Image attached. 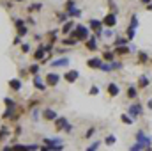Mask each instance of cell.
Listing matches in <instances>:
<instances>
[{
	"label": "cell",
	"instance_id": "cell-1",
	"mask_svg": "<svg viewBox=\"0 0 152 151\" xmlns=\"http://www.w3.org/2000/svg\"><path fill=\"white\" fill-rule=\"evenodd\" d=\"M71 36H75L78 41H87V38H88V29H87V27H83V25H78V27L73 29Z\"/></svg>",
	"mask_w": 152,
	"mask_h": 151
},
{
	"label": "cell",
	"instance_id": "cell-2",
	"mask_svg": "<svg viewBox=\"0 0 152 151\" xmlns=\"http://www.w3.org/2000/svg\"><path fill=\"white\" fill-rule=\"evenodd\" d=\"M44 82H46V85L55 87V85H58V82H60V75H58V73H46V75H44Z\"/></svg>",
	"mask_w": 152,
	"mask_h": 151
},
{
	"label": "cell",
	"instance_id": "cell-3",
	"mask_svg": "<svg viewBox=\"0 0 152 151\" xmlns=\"http://www.w3.org/2000/svg\"><path fill=\"white\" fill-rule=\"evenodd\" d=\"M21 87H23L21 78H11L9 80V89L11 91H21Z\"/></svg>",
	"mask_w": 152,
	"mask_h": 151
},
{
	"label": "cell",
	"instance_id": "cell-4",
	"mask_svg": "<svg viewBox=\"0 0 152 151\" xmlns=\"http://www.w3.org/2000/svg\"><path fill=\"white\" fill-rule=\"evenodd\" d=\"M51 66H53V68H66V66H69V59H67V57L55 59V61H51Z\"/></svg>",
	"mask_w": 152,
	"mask_h": 151
},
{
	"label": "cell",
	"instance_id": "cell-5",
	"mask_svg": "<svg viewBox=\"0 0 152 151\" xmlns=\"http://www.w3.org/2000/svg\"><path fill=\"white\" fill-rule=\"evenodd\" d=\"M42 117H44L46 121H55V119L58 117V114L55 112V110H51V109H44V110H42Z\"/></svg>",
	"mask_w": 152,
	"mask_h": 151
},
{
	"label": "cell",
	"instance_id": "cell-6",
	"mask_svg": "<svg viewBox=\"0 0 152 151\" xmlns=\"http://www.w3.org/2000/svg\"><path fill=\"white\" fill-rule=\"evenodd\" d=\"M101 57H94V59H88L87 61V66L88 68H94V70H101Z\"/></svg>",
	"mask_w": 152,
	"mask_h": 151
},
{
	"label": "cell",
	"instance_id": "cell-7",
	"mask_svg": "<svg viewBox=\"0 0 152 151\" xmlns=\"http://www.w3.org/2000/svg\"><path fill=\"white\" fill-rule=\"evenodd\" d=\"M46 55V50H44V44H39L37 50L34 52V61H42Z\"/></svg>",
	"mask_w": 152,
	"mask_h": 151
},
{
	"label": "cell",
	"instance_id": "cell-8",
	"mask_svg": "<svg viewBox=\"0 0 152 151\" xmlns=\"http://www.w3.org/2000/svg\"><path fill=\"white\" fill-rule=\"evenodd\" d=\"M46 82H42V76L41 75H34V85H36V89H39V91H44L48 85H44Z\"/></svg>",
	"mask_w": 152,
	"mask_h": 151
},
{
	"label": "cell",
	"instance_id": "cell-9",
	"mask_svg": "<svg viewBox=\"0 0 152 151\" xmlns=\"http://www.w3.org/2000/svg\"><path fill=\"white\" fill-rule=\"evenodd\" d=\"M115 23H117V16H115L113 13H110V14L103 20V25H106V27H115Z\"/></svg>",
	"mask_w": 152,
	"mask_h": 151
},
{
	"label": "cell",
	"instance_id": "cell-10",
	"mask_svg": "<svg viewBox=\"0 0 152 151\" xmlns=\"http://www.w3.org/2000/svg\"><path fill=\"white\" fill-rule=\"evenodd\" d=\"M55 126H57V132L64 130V128L67 126V119H66V117H57V119H55Z\"/></svg>",
	"mask_w": 152,
	"mask_h": 151
},
{
	"label": "cell",
	"instance_id": "cell-11",
	"mask_svg": "<svg viewBox=\"0 0 152 151\" xmlns=\"http://www.w3.org/2000/svg\"><path fill=\"white\" fill-rule=\"evenodd\" d=\"M9 135H11V130H9V126H5V124H4V126L0 128V142H5Z\"/></svg>",
	"mask_w": 152,
	"mask_h": 151
},
{
	"label": "cell",
	"instance_id": "cell-12",
	"mask_svg": "<svg viewBox=\"0 0 152 151\" xmlns=\"http://www.w3.org/2000/svg\"><path fill=\"white\" fill-rule=\"evenodd\" d=\"M75 27H76V25H75V21H71V20H67V21L64 23V29H62V34H71Z\"/></svg>",
	"mask_w": 152,
	"mask_h": 151
},
{
	"label": "cell",
	"instance_id": "cell-13",
	"mask_svg": "<svg viewBox=\"0 0 152 151\" xmlns=\"http://www.w3.org/2000/svg\"><path fill=\"white\" fill-rule=\"evenodd\" d=\"M78 76H80V73H78L76 70H73V71H67V73H66V80H67L69 84H73V82L78 80Z\"/></svg>",
	"mask_w": 152,
	"mask_h": 151
},
{
	"label": "cell",
	"instance_id": "cell-14",
	"mask_svg": "<svg viewBox=\"0 0 152 151\" xmlns=\"http://www.w3.org/2000/svg\"><path fill=\"white\" fill-rule=\"evenodd\" d=\"M62 44H64V46H76V44H78V39H76L75 36L66 38V39H62Z\"/></svg>",
	"mask_w": 152,
	"mask_h": 151
},
{
	"label": "cell",
	"instance_id": "cell-15",
	"mask_svg": "<svg viewBox=\"0 0 152 151\" xmlns=\"http://www.w3.org/2000/svg\"><path fill=\"white\" fill-rule=\"evenodd\" d=\"M87 48H88V50H92V52H94V50H97V41H96V36H92V38L87 41Z\"/></svg>",
	"mask_w": 152,
	"mask_h": 151
},
{
	"label": "cell",
	"instance_id": "cell-16",
	"mask_svg": "<svg viewBox=\"0 0 152 151\" xmlns=\"http://www.w3.org/2000/svg\"><path fill=\"white\" fill-rule=\"evenodd\" d=\"M67 20H69V13H58L57 14V21L58 23H66Z\"/></svg>",
	"mask_w": 152,
	"mask_h": 151
},
{
	"label": "cell",
	"instance_id": "cell-17",
	"mask_svg": "<svg viewBox=\"0 0 152 151\" xmlns=\"http://www.w3.org/2000/svg\"><path fill=\"white\" fill-rule=\"evenodd\" d=\"M39 71H41V66L39 64H30L28 66V73L30 75H39Z\"/></svg>",
	"mask_w": 152,
	"mask_h": 151
},
{
	"label": "cell",
	"instance_id": "cell-18",
	"mask_svg": "<svg viewBox=\"0 0 152 151\" xmlns=\"http://www.w3.org/2000/svg\"><path fill=\"white\" fill-rule=\"evenodd\" d=\"M108 93H110V96H117L118 94V85L117 84H110L108 85Z\"/></svg>",
	"mask_w": 152,
	"mask_h": 151
},
{
	"label": "cell",
	"instance_id": "cell-19",
	"mask_svg": "<svg viewBox=\"0 0 152 151\" xmlns=\"http://www.w3.org/2000/svg\"><path fill=\"white\" fill-rule=\"evenodd\" d=\"M18 36H21V38H25L27 34H28V27L27 25H21V27H18V32H16Z\"/></svg>",
	"mask_w": 152,
	"mask_h": 151
},
{
	"label": "cell",
	"instance_id": "cell-20",
	"mask_svg": "<svg viewBox=\"0 0 152 151\" xmlns=\"http://www.w3.org/2000/svg\"><path fill=\"white\" fill-rule=\"evenodd\" d=\"M4 103H5V107H18V103H16L12 98H9V96L4 98Z\"/></svg>",
	"mask_w": 152,
	"mask_h": 151
},
{
	"label": "cell",
	"instance_id": "cell-21",
	"mask_svg": "<svg viewBox=\"0 0 152 151\" xmlns=\"http://www.w3.org/2000/svg\"><path fill=\"white\" fill-rule=\"evenodd\" d=\"M104 142H106V144H108V146H112V144H115V142H117V139H115L113 135H108V137H106V141H104Z\"/></svg>",
	"mask_w": 152,
	"mask_h": 151
},
{
	"label": "cell",
	"instance_id": "cell-22",
	"mask_svg": "<svg viewBox=\"0 0 152 151\" xmlns=\"http://www.w3.org/2000/svg\"><path fill=\"white\" fill-rule=\"evenodd\" d=\"M21 52L23 53H28L30 52V44L28 43H21Z\"/></svg>",
	"mask_w": 152,
	"mask_h": 151
},
{
	"label": "cell",
	"instance_id": "cell-23",
	"mask_svg": "<svg viewBox=\"0 0 152 151\" xmlns=\"http://www.w3.org/2000/svg\"><path fill=\"white\" fill-rule=\"evenodd\" d=\"M147 85H149L147 76H140V87H147Z\"/></svg>",
	"mask_w": 152,
	"mask_h": 151
},
{
	"label": "cell",
	"instance_id": "cell-24",
	"mask_svg": "<svg viewBox=\"0 0 152 151\" xmlns=\"http://www.w3.org/2000/svg\"><path fill=\"white\" fill-rule=\"evenodd\" d=\"M41 7H42V4H32V5L28 7V11H30V13H32V11H39Z\"/></svg>",
	"mask_w": 152,
	"mask_h": 151
},
{
	"label": "cell",
	"instance_id": "cell-25",
	"mask_svg": "<svg viewBox=\"0 0 152 151\" xmlns=\"http://www.w3.org/2000/svg\"><path fill=\"white\" fill-rule=\"evenodd\" d=\"M12 21H14V25H16V27H21V25H25V21H23L21 18H12Z\"/></svg>",
	"mask_w": 152,
	"mask_h": 151
},
{
	"label": "cell",
	"instance_id": "cell-26",
	"mask_svg": "<svg viewBox=\"0 0 152 151\" xmlns=\"http://www.w3.org/2000/svg\"><path fill=\"white\" fill-rule=\"evenodd\" d=\"M66 7H67V11H71V9H75V7H76V2H75V0H69V2L66 4Z\"/></svg>",
	"mask_w": 152,
	"mask_h": 151
},
{
	"label": "cell",
	"instance_id": "cell-27",
	"mask_svg": "<svg viewBox=\"0 0 152 151\" xmlns=\"http://www.w3.org/2000/svg\"><path fill=\"white\" fill-rule=\"evenodd\" d=\"M12 44H14V46H20V44H21V36L16 34V38H14V41H12Z\"/></svg>",
	"mask_w": 152,
	"mask_h": 151
},
{
	"label": "cell",
	"instance_id": "cell-28",
	"mask_svg": "<svg viewBox=\"0 0 152 151\" xmlns=\"http://www.w3.org/2000/svg\"><path fill=\"white\" fill-rule=\"evenodd\" d=\"M127 96H131V98H134V96H136V91H134V87H129V89H127Z\"/></svg>",
	"mask_w": 152,
	"mask_h": 151
},
{
	"label": "cell",
	"instance_id": "cell-29",
	"mask_svg": "<svg viewBox=\"0 0 152 151\" xmlns=\"http://www.w3.org/2000/svg\"><path fill=\"white\" fill-rule=\"evenodd\" d=\"M131 112H133V115H138V112H140V105H134V107H131Z\"/></svg>",
	"mask_w": 152,
	"mask_h": 151
},
{
	"label": "cell",
	"instance_id": "cell-30",
	"mask_svg": "<svg viewBox=\"0 0 152 151\" xmlns=\"http://www.w3.org/2000/svg\"><path fill=\"white\" fill-rule=\"evenodd\" d=\"M126 43H127L126 39H117V41H115V46H122V44H126Z\"/></svg>",
	"mask_w": 152,
	"mask_h": 151
},
{
	"label": "cell",
	"instance_id": "cell-31",
	"mask_svg": "<svg viewBox=\"0 0 152 151\" xmlns=\"http://www.w3.org/2000/svg\"><path fill=\"white\" fill-rule=\"evenodd\" d=\"M99 144H101V142H99V141H96L94 144H90V146H88V150H97V148H99Z\"/></svg>",
	"mask_w": 152,
	"mask_h": 151
},
{
	"label": "cell",
	"instance_id": "cell-32",
	"mask_svg": "<svg viewBox=\"0 0 152 151\" xmlns=\"http://www.w3.org/2000/svg\"><path fill=\"white\" fill-rule=\"evenodd\" d=\"M113 53H104V61H110V62H112V61H113Z\"/></svg>",
	"mask_w": 152,
	"mask_h": 151
},
{
	"label": "cell",
	"instance_id": "cell-33",
	"mask_svg": "<svg viewBox=\"0 0 152 151\" xmlns=\"http://www.w3.org/2000/svg\"><path fill=\"white\" fill-rule=\"evenodd\" d=\"M21 132H23V130H21V126H16V128H14V135H16V137H18V135H21Z\"/></svg>",
	"mask_w": 152,
	"mask_h": 151
},
{
	"label": "cell",
	"instance_id": "cell-34",
	"mask_svg": "<svg viewBox=\"0 0 152 151\" xmlns=\"http://www.w3.org/2000/svg\"><path fill=\"white\" fill-rule=\"evenodd\" d=\"M32 119H34V121L39 119V110H32Z\"/></svg>",
	"mask_w": 152,
	"mask_h": 151
},
{
	"label": "cell",
	"instance_id": "cell-35",
	"mask_svg": "<svg viewBox=\"0 0 152 151\" xmlns=\"http://www.w3.org/2000/svg\"><path fill=\"white\" fill-rule=\"evenodd\" d=\"M99 93V87H90V94H97Z\"/></svg>",
	"mask_w": 152,
	"mask_h": 151
},
{
	"label": "cell",
	"instance_id": "cell-36",
	"mask_svg": "<svg viewBox=\"0 0 152 151\" xmlns=\"http://www.w3.org/2000/svg\"><path fill=\"white\" fill-rule=\"evenodd\" d=\"M122 121H124V123H129V124H131V117H127V115H122Z\"/></svg>",
	"mask_w": 152,
	"mask_h": 151
},
{
	"label": "cell",
	"instance_id": "cell-37",
	"mask_svg": "<svg viewBox=\"0 0 152 151\" xmlns=\"http://www.w3.org/2000/svg\"><path fill=\"white\" fill-rule=\"evenodd\" d=\"M94 132H96V128H90V130H88V132H87V133H85V137H90V135H92V133H94Z\"/></svg>",
	"mask_w": 152,
	"mask_h": 151
},
{
	"label": "cell",
	"instance_id": "cell-38",
	"mask_svg": "<svg viewBox=\"0 0 152 151\" xmlns=\"http://www.w3.org/2000/svg\"><path fill=\"white\" fill-rule=\"evenodd\" d=\"M27 23H30V25H34L36 21H34V18H30V16H28V18H27Z\"/></svg>",
	"mask_w": 152,
	"mask_h": 151
},
{
	"label": "cell",
	"instance_id": "cell-39",
	"mask_svg": "<svg viewBox=\"0 0 152 151\" xmlns=\"http://www.w3.org/2000/svg\"><path fill=\"white\" fill-rule=\"evenodd\" d=\"M140 57H142V59H140V61H143V62H145V61H147V53H140Z\"/></svg>",
	"mask_w": 152,
	"mask_h": 151
},
{
	"label": "cell",
	"instance_id": "cell-40",
	"mask_svg": "<svg viewBox=\"0 0 152 151\" xmlns=\"http://www.w3.org/2000/svg\"><path fill=\"white\" fill-rule=\"evenodd\" d=\"M14 4H21V2H25V0H12Z\"/></svg>",
	"mask_w": 152,
	"mask_h": 151
},
{
	"label": "cell",
	"instance_id": "cell-41",
	"mask_svg": "<svg viewBox=\"0 0 152 151\" xmlns=\"http://www.w3.org/2000/svg\"><path fill=\"white\" fill-rule=\"evenodd\" d=\"M149 2H151V0H142V4H149Z\"/></svg>",
	"mask_w": 152,
	"mask_h": 151
}]
</instances>
